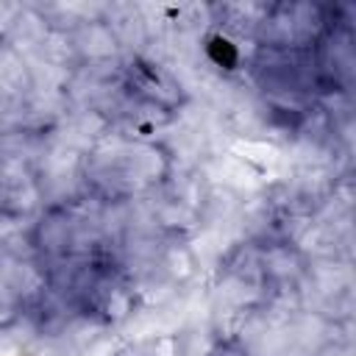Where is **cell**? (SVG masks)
I'll list each match as a JSON object with an SVG mask.
<instances>
[{"label": "cell", "mask_w": 356, "mask_h": 356, "mask_svg": "<svg viewBox=\"0 0 356 356\" xmlns=\"http://www.w3.org/2000/svg\"><path fill=\"white\" fill-rule=\"evenodd\" d=\"M334 22V8L320 3H270L256 44L273 50H314Z\"/></svg>", "instance_id": "obj_1"}, {"label": "cell", "mask_w": 356, "mask_h": 356, "mask_svg": "<svg viewBox=\"0 0 356 356\" xmlns=\"http://www.w3.org/2000/svg\"><path fill=\"white\" fill-rule=\"evenodd\" d=\"M122 89H125V95L145 100V103H153L170 114H181L189 103V89L184 86L178 72L150 53L125 56Z\"/></svg>", "instance_id": "obj_2"}, {"label": "cell", "mask_w": 356, "mask_h": 356, "mask_svg": "<svg viewBox=\"0 0 356 356\" xmlns=\"http://www.w3.org/2000/svg\"><path fill=\"white\" fill-rule=\"evenodd\" d=\"M81 309H86L89 314H95L100 323H106L114 331V328L125 325L142 309V300H139L136 284L128 278V273L120 264H114L111 259H103L89 292L83 295Z\"/></svg>", "instance_id": "obj_3"}, {"label": "cell", "mask_w": 356, "mask_h": 356, "mask_svg": "<svg viewBox=\"0 0 356 356\" xmlns=\"http://www.w3.org/2000/svg\"><path fill=\"white\" fill-rule=\"evenodd\" d=\"M75 231H78V211L75 203H67V206H42V211L28 222L25 236L31 253L47 267L75 256Z\"/></svg>", "instance_id": "obj_4"}, {"label": "cell", "mask_w": 356, "mask_h": 356, "mask_svg": "<svg viewBox=\"0 0 356 356\" xmlns=\"http://www.w3.org/2000/svg\"><path fill=\"white\" fill-rule=\"evenodd\" d=\"M42 211V189L36 167L0 153V220L31 222Z\"/></svg>", "instance_id": "obj_5"}, {"label": "cell", "mask_w": 356, "mask_h": 356, "mask_svg": "<svg viewBox=\"0 0 356 356\" xmlns=\"http://www.w3.org/2000/svg\"><path fill=\"white\" fill-rule=\"evenodd\" d=\"M103 22L111 28L122 56H139L150 50L153 33L147 28V19L139 3H106Z\"/></svg>", "instance_id": "obj_6"}, {"label": "cell", "mask_w": 356, "mask_h": 356, "mask_svg": "<svg viewBox=\"0 0 356 356\" xmlns=\"http://www.w3.org/2000/svg\"><path fill=\"white\" fill-rule=\"evenodd\" d=\"M270 3H209V17H211V28L239 39V42H253L256 44V33L259 25L267 14Z\"/></svg>", "instance_id": "obj_7"}, {"label": "cell", "mask_w": 356, "mask_h": 356, "mask_svg": "<svg viewBox=\"0 0 356 356\" xmlns=\"http://www.w3.org/2000/svg\"><path fill=\"white\" fill-rule=\"evenodd\" d=\"M78 64H103V61H117L122 58V50L111 33V28L103 19H89L81 22L78 28L70 31Z\"/></svg>", "instance_id": "obj_8"}, {"label": "cell", "mask_w": 356, "mask_h": 356, "mask_svg": "<svg viewBox=\"0 0 356 356\" xmlns=\"http://www.w3.org/2000/svg\"><path fill=\"white\" fill-rule=\"evenodd\" d=\"M50 31V22L44 19V14L36 8V3H22L19 11L11 17V22L6 25L3 31V42L8 47H14L19 56L25 58H33L39 44L44 42Z\"/></svg>", "instance_id": "obj_9"}, {"label": "cell", "mask_w": 356, "mask_h": 356, "mask_svg": "<svg viewBox=\"0 0 356 356\" xmlns=\"http://www.w3.org/2000/svg\"><path fill=\"white\" fill-rule=\"evenodd\" d=\"M200 270V259L195 253V248L189 245V239H164L159 248V259H156V273L172 286L181 289L189 281H195Z\"/></svg>", "instance_id": "obj_10"}, {"label": "cell", "mask_w": 356, "mask_h": 356, "mask_svg": "<svg viewBox=\"0 0 356 356\" xmlns=\"http://www.w3.org/2000/svg\"><path fill=\"white\" fill-rule=\"evenodd\" d=\"M31 89H33V78L28 58L0 39V95L14 103H22Z\"/></svg>", "instance_id": "obj_11"}, {"label": "cell", "mask_w": 356, "mask_h": 356, "mask_svg": "<svg viewBox=\"0 0 356 356\" xmlns=\"http://www.w3.org/2000/svg\"><path fill=\"white\" fill-rule=\"evenodd\" d=\"M36 323L31 314L0 328V356H36Z\"/></svg>", "instance_id": "obj_12"}, {"label": "cell", "mask_w": 356, "mask_h": 356, "mask_svg": "<svg viewBox=\"0 0 356 356\" xmlns=\"http://www.w3.org/2000/svg\"><path fill=\"white\" fill-rule=\"evenodd\" d=\"M139 342L147 356H186V342L181 334H153Z\"/></svg>", "instance_id": "obj_13"}, {"label": "cell", "mask_w": 356, "mask_h": 356, "mask_svg": "<svg viewBox=\"0 0 356 356\" xmlns=\"http://www.w3.org/2000/svg\"><path fill=\"white\" fill-rule=\"evenodd\" d=\"M28 314V309L8 292H0V328L6 325H14L17 320H22Z\"/></svg>", "instance_id": "obj_14"}, {"label": "cell", "mask_w": 356, "mask_h": 356, "mask_svg": "<svg viewBox=\"0 0 356 356\" xmlns=\"http://www.w3.org/2000/svg\"><path fill=\"white\" fill-rule=\"evenodd\" d=\"M111 356H147V353H145L142 342H122Z\"/></svg>", "instance_id": "obj_15"}, {"label": "cell", "mask_w": 356, "mask_h": 356, "mask_svg": "<svg viewBox=\"0 0 356 356\" xmlns=\"http://www.w3.org/2000/svg\"><path fill=\"white\" fill-rule=\"evenodd\" d=\"M0 39H3V31H0Z\"/></svg>", "instance_id": "obj_16"}]
</instances>
